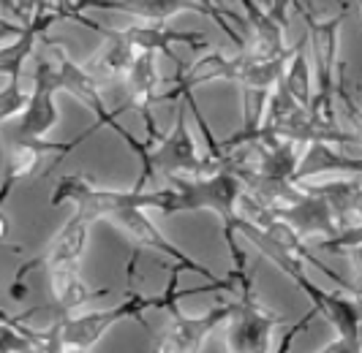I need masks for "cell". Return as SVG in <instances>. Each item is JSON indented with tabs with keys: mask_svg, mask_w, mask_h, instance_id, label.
<instances>
[{
	"mask_svg": "<svg viewBox=\"0 0 362 353\" xmlns=\"http://www.w3.org/2000/svg\"><path fill=\"white\" fill-rule=\"evenodd\" d=\"M229 277L240 280L243 288V299L237 301L235 313L226 321L229 323V351L235 353H262L270 351V335L272 329L281 323V316L270 313L267 307H262L254 297V282L251 275L243 269H232Z\"/></svg>",
	"mask_w": 362,
	"mask_h": 353,
	"instance_id": "cell-7",
	"label": "cell"
},
{
	"mask_svg": "<svg viewBox=\"0 0 362 353\" xmlns=\"http://www.w3.org/2000/svg\"><path fill=\"white\" fill-rule=\"evenodd\" d=\"M172 188L161 191V207L163 215L172 212H191V210H210L221 217L223 226V242L229 247V256L235 261V269L243 272L248 269L245 253L240 250L235 234L237 220V198L243 193V182L232 172H213L204 176H172Z\"/></svg>",
	"mask_w": 362,
	"mask_h": 353,
	"instance_id": "cell-1",
	"label": "cell"
},
{
	"mask_svg": "<svg viewBox=\"0 0 362 353\" xmlns=\"http://www.w3.org/2000/svg\"><path fill=\"white\" fill-rule=\"evenodd\" d=\"M123 85H126V101H123L126 112L128 109L139 112V117L145 120L147 139L156 141L161 136L153 120V106L158 104V85H161V76L156 68V52H136Z\"/></svg>",
	"mask_w": 362,
	"mask_h": 353,
	"instance_id": "cell-13",
	"label": "cell"
},
{
	"mask_svg": "<svg viewBox=\"0 0 362 353\" xmlns=\"http://www.w3.org/2000/svg\"><path fill=\"white\" fill-rule=\"evenodd\" d=\"M289 3L291 0H270V14L278 19L281 25H286V6H289Z\"/></svg>",
	"mask_w": 362,
	"mask_h": 353,
	"instance_id": "cell-29",
	"label": "cell"
},
{
	"mask_svg": "<svg viewBox=\"0 0 362 353\" xmlns=\"http://www.w3.org/2000/svg\"><path fill=\"white\" fill-rule=\"evenodd\" d=\"M74 6H76V11H88V8L123 11V14H131L142 22H169L180 11H194V14H204L216 25H221V30L229 35L240 49H245V38L226 22L229 14L213 6L210 0H74Z\"/></svg>",
	"mask_w": 362,
	"mask_h": 353,
	"instance_id": "cell-8",
	"label": "cell"
},
{
	"mask_svg": "<svg viewBox=\"0 0 362 353\" xmlns=\"http://www.w3.org/2000/svg\"><path fill=\"white\" fill-rule=\"evenodd\" d=\"M8 229H11V226H8V217L0 212V242H6V237H8Z\"/></svg>",
	"mask_w": 362,
	"mask_h": 353,
	"instance_id": "cell-31",
	"label": "cell"
},
{
	"mask_svg": "<svg viewBox=\"0 0 362 353\" xmlns=\"http://www.w3.org/2000/svg\"><path fill=\"white\" fill-rule=\"evenodd\" d=\"M47 41H49V52H52V57H47V63H49V68H52L57 92L63 90V92L74 95V98L85 106L88 112H93V117H95V123L85 131V136H90V133L101 131V128H109V125L126 112V106H117L115 112H109L107 104H104V98H101V92H98V79H95L85 66L74 63L54 38H47Z\"/></svg>",
	"mask_w": 362,
	"mask_h": 353,
	"instance_id": "cell-9",
	"label": "cell"
},
{
	"mask_svg": "<svg viewBox=\"0 0 362 353\" xmlns=\"http://www.w3.org/2000/svg\"><path fill=\"white\" fill-rule=\"evenodd\" d=\"M357 242H362V226H349L346 231H338V234H332L329 239H322L319 242V247L322 250H346V247L357 245Z\"/></svg>",
	"mask_w": 362,
	"mask_h": 353,
	"instance_id": "cell-27",
	"label": "cell"
},
{
	"mask_svg": "<svg viewBox=\"0 0 362 353\" xmlns=\"http://www.w3.org/2000/svg\"><path fill=\"white\" fill-rule=\"evenodd\" d=\"M3 6L8 8V11H14L17 17H22V11H19V6H17V0H3Z\"/></svg>",
	"mask_w": 362,
	"mask_h": 353,
	"instance_id": "cell-32",
	"label": "cell"
},
{
	"mask_svg": "<svg viewBox=\"0 0 362 353\" xmlns=\"http://www.w3.org/2000/svg\"><path fill=\"white\" fill-rule=\"evenodd\" d=\"M63 201L76 204V215H82L88 223L95 220H107L112 212L123 210V207H161V191L158 193H145V191H104L93 182L88 174H66L60 176L57 188H54L49 204L60 207Z\"/></svg>",
	"mask_w": 362,
	"mask_h": 353,
	"instance_id": "cell-5",
	"label": "cell"
},
{
	"mask_svg": "<svg viewBox=\"0 0 362 353\" xmlns=\"http://www.w3.org/2000/svg\"><path fill=\"white\" fill-rule=\"evenodd\" d=\"M163 174L166 179L172 176H204L213 172H223L213 158H199L197 144L191 139L188 120H185V106L177 101V123L175 131L158 136L156 141L147 139V158L142 160V174L134 191H145V185L153 179V174Z\"/></svg>",
	"mask_w": 362,
	"mask_h": 353,
	"instance_id": "cell-4",
	"label": "cell"
},
{
	"mask_svg": "<svg viewBox=\"0 0 362 353\" xmlns=\"http://www.w3.org/2000/svg\"><path fill=\"white\" fill-rule=\"evenodd\" d=\"M54 22H57V17H54L52 11L36 6L33 14L25 22V30L17 35V41L0 47V76H6V79H19V76H22V68H25V60L30 57L36 41L41 38V33H47V30L52 28Z\"/></svg>",
	"mask_w": 362,
	"mask_h": 353,
	"instance_id": "cell-19",
	"label": "cell"
},
{
	"mask_svg": "<svg viewBox=\"0 0 362 353\" xmlns=\"http://www.w3.org/2000/svg\"><path fill=\"white\" fill-rule=\"evenodd\" d=\"M57 85H54L52 68L47 63V57L36 66L33 73V90L28 95V104L19 112V120L14 123V141L22 144H36L44 152H57V163L71 155V144L69 141H47V133L57 125V106H54Z\"/></svg>",
	"mask_w": 362,
	"mask_h": 353,
	"instance_id": "cell-6",
	"label": "cell"
},
{
	"mask_svg": "<svg viewBox=\"0 0 362 353\" xmlns=\"http://www.w3.org/2000/svg\"><path fill=\"white\" fill-rule=\"evenodd\" d=\"M22 30H25V25H17L11 19L0 17V38H11V35H19Z\"/></svg>",
	"mask_w": 362,
	"mask_h": 353,
	"instance_id": "cell-28",
	"label": "cell"
},
{
	"mask_svg": "<svg viewBox=\"0 0 362 353\" xmlns=\"http://www.w3.org/2000/svg\"><path fill=\"white\" fill-rule=\"evenodd\" d=\"M284 223H289L291 229L297 231L303 239L310 237V234H322V237H332L341 231V223L335 217V212L329 207L322 193L305 188L303 196L294 201V204H286L281 210H272Z\"/></svg>",
	"mask_w": 362,
	"mask_h": 353,
	"instance_id": "cell-16",
	"label": "cell"
},
{
	"mask_svg": "<svg viewBox=\"0 0 362 353\" xmlns=\"http://www.w3.org/2000/svg\"><path fill=\"white\" fill-rule=\"evenodd\" d=\"M90 226L93 223H88L82 215H74L71 220L54 234L52 245L47 247V253H44L41 258H36V261H30V264H25L19 269L17 277H14L11 294H14V297L28 294V288L22 291V282H25L22 277H25L30 269H36V266H44V269H52V266H79V258H82V253H85V247H88Z\"/></svg>",
	"mask_w": 362,
	"mask_h": 353,
	"instance_id": "cell-14",
	"label": "cell"
},
{
	"mask_svg": "<svg viewBox=\"0 0 362 353\" xmlns=\"http://www.w3.org/2000/svg\"><path fill=\"white\" fill-rule=\"evenodd\" d=\"M147 307H156V297L128 294V299L115 304L112 310H95V313H85V316L76 318L63 316L60 318V345H63V353L90 351L115 323L128 321V318H136L142 326H147L145 316H142Z\"/></svg>",
	"mask_w": 362,
	"mask_h": 353,
	"instance_id": "cell-10",
	"label": "cell"
},
{
	"mask_svg": "<svg viewBox=\"0 0 362 353\" xmlns=\"http://www.w3.org/2000/svg\"><path fill=\"white\" fill-rule=\"evenodd\" d=\"M210 3H213V6H218L221 11H226V14H229V19H232V22H237V25H245V19H240V17H237V14H232L229 8H223V0H210Z\"/></svg>",
	"mask_w": 362,
	"mask_h": 353,
	"instance_id": "cell-30",
	"label": "cell"
},
{
	"mask_svg": "<svg viewBox=\"0 0 362 353\" xmlns=\"http://www.w3.org/2000/svg\"><path fill=\"white\" fill-rule=\"evenodd\" d=\"M305 44H308V35L297 41V47L291 49V66L289 71L284 68V76L278 79V85L289 92L297 104L310 106L313 98V88H310V73H308V54H305Z\"/></svg>",
	"mask_w": 362,
	"mask_h": 353,
	"instance_id": "cell-24",
	"label": "cell"
},
{
	"mask_svg": "<svg viewBox=\"0 0 362 353\" xmlns=\"http://www.w3.org/2000/svg\"><path fill=\"white\" fill-rule=\"evenodd\" d=\"M319 172H351L362 174V158H349L341 155L338 150H332V144L325 141H310L303 150V158L297 163V172L291 174L294 182H303L305 176H313Z\"/></svg>",
	"mask_w": 362,
	"mask_h": 353,
	"instance_id": "cell-20",
	"label": "cell"
},
{
	"mask_svg": "<svg viewBox=\"0 0 362 353\" xmlns=\"http://www.w3.org/2000/svg\"><path fill=\"white\" fill-rule=\"evenodd\" d=\"M88 28H90L93 33L104 35L107 44L93 54L85 68L90 71L95 79H104V82H123L128 68H131V63H134V57H136V49H134L128 41H123V38L117 35V30H109V28L93 22V19Z\"/></svg>",
	"mask_w": 362,
	"mask_h": 353,
	"instance_id": "cell-18",
	"label": "cell"
},
{
	"mask_svg": "<svg viewBox=\"0 0 362 353\" xmlns=\"http://www.w3.org/2000/svg\"><path fill=\"white\" fill-rule=\"evenodd\" d=\"M297 11L305 17L310 54L316 63V90H313L308 112L316 123L338 125V117H335V88H338V71H341L338 33H341L346 11H341L338 17H316L303 3H297Z\"/></svg>",
	"mask_w": 362,
	"mask_h": 353,
	"instance_id": "cell-3",
	"label": "cell"
},
{
	"mask_svg": "<svg viewBox=\"0 0 362 353\" xmlns=\"http://www.w3.org/2000/svg\"><path fill=\"white\" fill-rule=\"evenodd\" d=\"M117 35L123 41H128L136 52H163L166 57H172V60H175V52H172V44L175 41H185L194 52L210 49V41L202 33L172 30V28H166V22H139V25H131V28L117 30Z\"/></svg>",
	"mask_w": 362,
	"mask_h": 353,
	"instance_id": "cell-17",
	"label": "cell"
},
{
	"mask_svg": "<svg viewBox=\"0 0 362 353\" xmlns=\"http://www.w3.org/2000/svg\"><path fill=\"white\" fill-rule=\"evenodd\" d=\"M49 272V288H52L54 304L63 310V313H71L76 307H82L88 299H98V297H107L109 291H93L88 288L82 277H79V269L76 266H52L47 269Z\"/></svg>",
	"mask_w": 362,
	"mask_h": 353,
	"instance_id": "cell-21",
	"label": "cell"
},
{
	"mask_svg": "<svg viewBox=\"0 0 362 353\" xmlns=\"http://www.w3.org/2000/svg\"><path fill=\"white\" fill-rule=\"evenodd\" d=\"M28 95L30 92H25L19 79H8V85L0 90V125L17 117L28 104Z\"/></svg>",
	"mask_w": 362,
	"mask_h": 353,
	"instance_id": "cell-26",
	"label": "cell"
},
{
	"mask_svg": "<svg viewBox=\"0 0 362 353\" xmlns=\"http://www.w3.org/2000/svg\"><path fill=\"white\" fill-rule=\"evenodd\" d=\"M310 191L322 193L329 201L338 223L362 226V176L360 179H338L327 185H313Z\"/></svg>",
	"mask_w": 362,
	"mask_h": 353,
	"instance_id": "cell-22",
	"label": "cell"
},
{
	"mask_svg": "<svg viewBox=\"0 0 362 353\" xmlns=\"http://www.w3.org/2000/svg\"><path fill=\"white\" fill-rule=\"evenodd\" d=\"M44 158V150L36 144H22V141H11V155H8V166L3 174V185H0V204L8 201V196L14 193V188H19L25 179L38 172Z\"/></svg>",
	"mask_w": 362,
	"mask_h": 353,
	"instance_id": "cell-23",
	"label": "cell"
},
{
	"mask_svg": "<svg viewBox=\"0 0 362 353\" xmlns=\"http://www.w3.org/2000/svg\"><path fill=\"white\" fill-rule=\"evenodd\" d=\"M243 3V11H245V28L251 30L245 38V49L254 63H267V60H278L286 52V44H284V30L286 25H281L278 19L270 14V8L264 11L256 0H240Z\"/></svg>",
	"mask_w": 362,
	"mask_h": 353,
	"instance_id": "cell-15",
	"label": "cell"
},
{
	"mask_svg": "<svg viewBox=\"0 0 362 353\" xmlns=\"http://www.w3.org/2000/svg\"><path fill=\"white\" fill-rule=\"evenodd\" d=\"M107 220H112L117 229L126 231L128 239L136 245V250H153L156 256L169 258V261H172L169 269H177V272H194V275H202L204 280H213V282L221 280V277H216L207 266H202L199 261H194L188 253H182L177 245H172V242L161 234V229L147 217L142 207H123V210L112 212Z\"/></svg>",
	"mask_w": 362,
	"mask_h": 353,
	"instance_id": "cell-11",
	"label": "cell"
},
{
	"mask_svg": "<svg viewBox=\"0 0 362 353\" xmlns=\"http://www.w3.org/2000/svg\"><path fill=\"white\" fill-rule=\"evenodd\" d=\"M335 112H341L344 114V120L349 123L351 128V133H354V139L362 141V109L354 104V98L349 95V90H346V71L341 66L338 71V88H335Z\"/></svg>",
	"mask_w": 362,
	"mask_h": 353,
	"instance_id": "cell-25",
	"label": "cell"
},
{
	"mask_svg": "<svg viewBox=\"0 0 362 353\" xmlns=\"http://www.w3.org/2000/svg\"><path fill=\"white\" fill-rule=\"evenodd\" d=\"M360 6H362V0H360Z\"/></svg>",
	"mask_w": 362,
	"mask_h": 353,
	"instance_id": "cell-33",
	"label": "cell"
},
{
	"mask_svg": "<svg viewBox=\"0 0 362 353\" xmlns=\"http://www.w3.org/2000/svg\"><path fill=\"white\" fill-rule=\"evenodd\" d=\"M248 66V54L240 49L237 57H226L221 52H210L207 57L197 60L194 66H180L177 73L172 79H166L169 90L158 92V104H172V101H180L185 92H194L197 88L207 85V82H237L243 76V71Z\"/></svg>",
	"mask_w": 362,
	"mask_h": 353,
	"instance_id": "cell-12",
	"label": "cell"
},
{
	"mask_svg": "<svg viewBox=\"0 0 362 353\" xmlns=\"http://www.w3.org/2000/svg\"><path fill=\"white\" fill-rule=\"evenodd\" d=\"M177 282H180V272H177V269H169L166 291H163V297H156V307H161V310H169V313H172V323H169L161 335L153 340V351H158V353H194V351H199L202 345H204V340L213 335L221 323H226V321L232 318V313H235V307H237V301H226V304H218V307H213L210 313H204V316H199V318L182 316L180 310H177V304H175L180 297H194V294L218 291V288L229 291V288H232V282L229 280L207 282V285H202V288H191V291H180V288H177Z\"/></svg>",
	"mask_w": 362,
	"mask_h": 353,
	"instance_id": "cell-2",
	"label": "cell"
}]
</instances>
